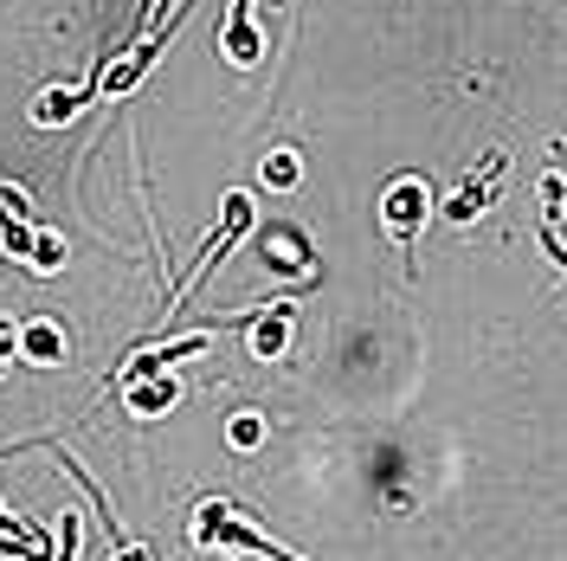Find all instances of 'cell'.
I'll list each match as a JSON object with an SVG mask.
<instances>
[{
  "mask_svg": "<svg viewBox=\"0 0 567 561\" xmlns=\"http://www.w3.org/2000/svg\"><path fill=\"white\" fill-rule=\"evenodd\" d=\"M251 220H258L251 194H246V187H233V194L219 201V233H213L207 246H200V265H194V272L175 284V290H168V304H162V323H168L175 310H187V297L200 290V278H207V272H213V265H219V258H226L233 246H239V239H251Z\"/></svg>",
  "mask_w": 567,
  "mask_h": 561,
  "instance_id": "6da1fadb",
  "label": "cell"
},
{
  "mask_svg": "<svg viewBox=\"0 0 567 561\" xmlns=\"http://www.w3.org/2000/svg\"><path fill=\"white\" fill-rule=\"evenodd\" d=\"M194 542H200V549H246V555L297 561L278 536H265V529L251 523L246 510H233V503H200V510H194Z\"/></svg>",
  "mask_w": 567,
  "mask_h": 561,
  "instance_id": "7a4b0ae2",
  "label": "cell"
},
{
  "mask_svg": "<svg viewBox=\"0 0 567 561\" xmlns=\"http://www.w3.org/2000/svg\"><path fill=\"white\" fill-rule=\"evenodd\" d=\"M425 220H432V187H425L420 175H400L388 187V201H381V226L393 233V246L406 252H420V233H425Z\"/></svg>",
  "mask_w": 567,
  "mask_h": 561,
  "instance_id": "3957f363",
  "label": "cell"
},
{
  "mask_svg": "<svg viewBox=\"0 0 567 561\" xmlns=\"http://www.w3.org/2000/svg\"><path fill=\"white\" fill-rule=\"evenodd\" d=\"M503 169H509V155L503 149H484V162H477V175L458 181V194L445 201V220H458V226H471L477 213L496 201V187H503Z\"/></svg>",
  "mask_w": 567,
  "mask_h": 561,
  "instance_id": "277c9868",
  "label": "cell"
},
{
  "mask_svg": "<svg viewBox=\"0 0 567 561\" xmlns=\"http://www.w3.org/2000/svg\"><path fill=\"white\" fill-rule=\"evenodd\" d=\"M116 394H123V407H130L136 420H162V414H175L181 407L175 368H168V375H142V381H116Z\"/></svg>",
  "mask_w": 567,
  "mask_h": 561,
  "instance_id": "5b68a950",
  "label": "cell"
},
{
  "mask_svg": "<svg viewBox=\"0 0 567 561\" xmlns=\"http://www.w3.org/2000/svg\"><path fill=\"white\" fill-rule=\"evenodd\" d=\"M219 52L239 71H251L265 59V33H258V20H251V0H233V13H226V27H219Z\"/></svg>",
  "mask_w": 567,
  "mask_h": 561,
  "instance_id": "8992f818",
  "label": "cell"
},
{
  "mask_svg": "<svg viewBox=\"0 0 567 561\" xmlns=\"http://www.w3.org/2000/svg\"><path fill=\"white\" fill-rule=\"evenodd\" d=\"M65 355H71V343L52 316L20 323V361H27V368H65Z\"/></svg>",
  "mask_w": 567,
  "mask_h": 561,
  "instance_id": "52a82bcc",
  "label": "cell"
},
{
  "mask_svg": "<svg viewBox=\"0 0 567 561\" xmlns=\"http://www.w3.org/2000/svg\"><path fill=\"white\" fill-rule=\"evenodd\" d=\"M290 316H297V304H265V316L251 323V361H278L290 343Z\"/></svg>",
  "mask_w": 567,
  "mask_h": 561,
  "instance_id": "ba28073f",
  "label": "cell"
},
{
  "mask_svg": "<svg viewBox=\"0 0 567 561\" xmlns=\"http://www.w3.org/2000/svg\"><path fill=\"white\" fill-rule=\"evenodd\" d=\"M91 98H97V84H84V91H59V84H52V91H39V98H33V110H27V116H33L39 130H59V123H71V116L91 104Z\"/></svg>",
  "mask_w": 567,
  "mask_h": 561,
  "instance_id": "9c48e42d",
  "label": "cell"
},
{
  "mask_svg": "<svg viewBox=\"0 0 567 561\" xmlns=\"http://www.w3.org/2000/svg\"><path fill=\"white\" fill-rule=\"evenodd\" d=\"M561 213H567V175L548 169V175H542V226H555Z\"/></svg>",
  "mask_w": 567,
  "mask_h": 561,
  "instance_id": "30bf717a",
  "label": "cell"
},
{
  "mask_svg": "<svg viewBox=\"0 0 567 561\" xmlns=\"http://www.w3.org/2000/svg\"><path fill=\"white\" fill-rule=\"evenodd\" d=\"M297 175H303L297 149H271V155H265V181H271V187H297Z\"/></svg>",
  "mask_w": 567,
  "mask_h": 561,
  "instance_id": "8fae6325",
  "label": "cell"
},
{
  "mask_svg": "<svg viewBox=\"0 0 567 561\" xmlns=\"http://www.w3.org/2000/svg\"><path fill=\"white\" fill-rule=\"evenodd\" d=\"M27 265H33V272H59V265H65V239H59V233H33Z\"/></svg>",
  "mask_w": 567,
  "mask_h": 561,
  "instance_id": "7c38bea8",
  "label": "cell"
},
{
  "mask_svg": "<svg viewBox=\"0 0 567 561\" xmlns=\"http://www.w3.org/2000/svg\"><path fill=\"white\" fill-rule=\"evenodd\" d=\"M33 220H0V252H7V258H27V252H33Z\"/></svg>",
  "mask_w": 567,
  "mask_h": 561,
  "instance_id": "4fadbf2b",
  "label": "cell"
},
{
  "mask_svg": "<svg viewBox=\"0 0 567 561\" xmlns=\"http://www.w3.org/2000/svg\"><path fill=\"white\" fill-rule=\"evenodd\" d=\"M226 439H233L239 452H251V446H265V420H258V414H233V426H226Z\"/></svg>",
  "mask_w": 567,
  "mask_h": 561,
  "instance_id": "5bb4252c",
  "label": "cell"
},
{
  "mask_svg": "<svg viewBox=\"0 0 567 561\" xmlns=\"http://www.w3.org/2000/svg\"><path fill=\"white\" fill-rule=\"evenodd\" d=\"M0 220H33V194L20 181H0Z\"/></svg>",
  "mask_w": 567,
  "mask_h": 561,
  "instance_id": "9a60e30c",
  "label": "cell"
},
{
  "mask_svg": "<svg viewBox=\"0 0 567 561\" xmlns=\"http://www.w3.org/2000/svg\"><path fill=\"white\" fill-rule=\"evenodd\" d=\"M162 13H181V0H142V13H136V27H130V39H142Z\"/></svg>",
  "mask_w": 567,
  "mask_h": 561,
  "instance_id": "2e32d148",
  "label": "cell"
},
{
  "mask_svg": "<svg viewBox=\"0 0 567 561\" xmlns=\"http://www.w3.org/2000/svg\"><path fill=\"white\" fill-rule=\"evenodd\" d=\"M52 561H78V510H59V555Z\"/></svg>",
  "mask_w": 567,
  "mask_h": 561,
  "instance_id": "e0dca14e",
  "label": "cell"
},
{
  "mask_svg": "<svg viewBox=\"0 0 567 561\" xmlns=\"http://www.w3.org/2000/svg\"><path fill=\"white\" fill-rule=\"evenodd\" d=\"M13 361H20V323H13V316H0V375H7Z\"/></svg>",
  "mask_w": 567,
  "mask_h": 561,
  "instance_id": "ac0fdd59",
  "label": "cell"
},
{
  "mask_svg": "<svg viewBox=\"0 0 567 561\" xmlns=\"http://www.w3.org/2000/svg\"><path fill=\"white\" fill-rule=\"evenodd\" d=\"M542 252H548V258H555V265L567 272V239L555 233V226H542Z\"/></svg>",
  "mask_w": 567,
  "mask_h": 561,
  "instance_id": "d6986e66",
  "label": "cell"
},
{
  "mask_svg": "<svg viewBox=\"0 0 567 561\" xmlns=\"http://www.w3.org/2000/svg\"><path fill=\"white\" fill-rule=\"evenodd\" d=\"M110 561H155V555H148L142 542H116V555H110Z\"/></svg>",
  "mask_w": 567,
  "mask_h": 561,
  "instance_id": "ffe728a7",
  "label": "cell"
}]
</instances>
